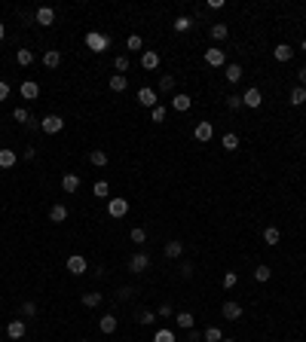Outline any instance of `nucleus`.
<instances>
[{
  "instance_id": "nucleus-1",
  "label": "nucleus",
  "mask_w": 306,
  "mask_h": 342,
  "mask_svg": "<svg viewBox=\"0 0 306 342\" xmlns=\"http://www.w3.org/2000/svg\"><path fill=\"white\" fill-rule=\"evenodd\" d=\"M86 46L92 52H107L110 49V37H107V34H101V31H89L86 34Z\"/></svg>"
},
{
  "instance_id": "nucleus-2",
  "label": "nucleus",
  "mask_w": 306,
  "mask_h": 342,
  "mask_svg": "<svg viewBox=\"0 0 306 342\" xmlns=\"http://www.w3.org/2000/svg\"><path fill=\"white\" fill-rule=\"evenodd\" d=\"M61 129H64V119L55 116V113H52V116H43V119H40V132H46V134H59Z\"/></svg>"
},
{
  "instance_id": "nucleus-3",
  "label": "nucleus",
  "mask_w": 306,
  "mask_h": 342,
  "mask_svg": "<svg viewBox=\"0 0 306 342\" xmlns=\"http://www.w3.org/2000/svg\"><path fill=\"white\" fill-rule=\"evenodd\" d=\"M107 214H110V217H126V214H129V202L126 199H110L107 202Z\"/></svg>"
},
{
  "instance_id": "nucleus-4",
  "label": "nucleus",
  "mask_w": 306,
  "mask_h": 342,
  "mask_svg": "<svg viewBox=\"0 0 306 342\" xmlns=\"http://www.w3.org/2000/svg\"><path fill=\"white\" fill-rule=\"evenodd\" d=\"M89 269V263H86V257H80V254H74V257H67V272L71 275H83V272Z\"/></svg>"
},
{
  "instance_id": "nucleus-5",
  "label": "nucleus",
  "mask_w": 306,
  "mask_h": 342,
  "mask_svg": "<svg viewBox=\"0 0 306 342\" xmlns=\"http://www.w3.org/2000/svg\"><path fill=\"white\" fill-rule=\"evenodd\" d=\"M242 104L245 107H260V104H264V95H260V89H245V92H242Z\"/></svg>"
},
{
  "instance_id": "nucleus-6",
  "label": "nucleus",
  "mask_w": 306,
  "mask_h": 342,
  "mask_svg": "<svg viewBox=\"0 0 306 342\" xmlns=\"http://www.w3.org/2000/svg\"><path fill=\"white\" fill-rule=\"evenodd\" d=\"M156 101H160V98H156V92H153V89L150 86H144V89H138V104L141 107H156Z\"/></svg>"
},
{
  "instance_id": "nucleus-7",
  "label": "nucleus",
  "mask_w": 306,
  "mask_h": 342,
  "mask_svg": "<svg viewBox=\"0 0 306 342\" xmlns=\"http://www.w3.org/2000/svg\"><path fill=\"white\" fill-rule=\"evenodd\" d=\"M141 67H144V71H156V67H160V52L144 49L141 52Z\"/></svg>"
},
{
  "instance_id": "nucleus-8",
  "label": "nucleus",
  "mask_w": 306,
  "mask_h": 342,
  "mask_svg": "<svg viewBox=\"0 0 306 342\" xmlns=\"http://www.w3.org/2000/svg\"><path fill=\"white\" fill-rule=\"evenodd\" d=\"M221 312H224L226 321H239V318H242V305H239V303H233V300H226Z\"/></svg>"
},
{
  "instance_id": "nucleus-9",
  "label": "nucleus",
  "mask_w": 306,
  "mask_h": 342,
  "mask_svg": "<svg viewBox=\"0 0 306 342\" xmlns=\"http://www.w3.org/2000/svg\"><path fill=\"white\" fill-rule=\"evenodd\" d=\"M224 61H226L224 49H205V64H208V67H221Z\"/></svg>"
},
{
  "instance_id": "nucleus-10",
  "label": "nucleus",
  "mask_w": 306,
  "mask_h": 342,
  "mask_svg": "<svg viewBox=\"0 0 306 342\" xmlns=\"http://www.w3.org/2000/svg\"><path fill=\"white\" fill-rule=\"evenodd\" d=\"M52 21H55V9H52V6H40V9H37V25L49 28Z\"/></svg>"
},
{
  "instance_id": "nucleus-11",
  "label": "nucleus",
  "mask_w": 306,
  "mask_h": 342,
  "mask_svg": "<svg viewBox=\"0 0 306 342\" xmlns=\"http://www.w3.org/2000/svg\"><path fill=\"white\" fill-rule=\"evenodd\" d=\"M193 134H196V141H211V134H214V129H211V122H196V129H193Z\"/></svg>"
},
{
  "instance_id": "nucleus-12",
  "label": "nucleus",
  "mask_w": 306,
  "mask_h": 342,
  "mask_svg": "<svg viewBox=\"0 0 306 342\" xmlns=\"http://www.w3.org/2000/svg\"><path fill=\"white\" fill-rule=\"evenodd\" d=\"M129 269H132V272H144V269H150V257H147V254H135V257L129 260Z\"/></svg>"
},
{
  "instance_id": "nucleus-13",
  "label": "nucleus",
  "mask_w": 306,
  "mask_h": 342,
  "mask_svg": "<svg viewBox=\"0 0 306 342\" xmlns=\"http://www.w3.org/2000/svg\"><path fill=\"white\" fill-rule=\"evenodd\" d=\"M190 107H193V98H190V95H175V98H172V110L187 113Z\"/></svg>"
},
{
  "instance_id": "nucleus-14",
  "label": "nucleus",
  "mask_w": 306,
  "mask_h": 342,
  "mask_svg": "<svg viewBox=\"0 0 306 342\" xmlns=\"http://www.w3.org/2000/svg\"><path fill=\"white\" fill-rule=\"evenodd\" d=\"M273 55H276V61L285 64V61H291V58H294V49L288 46V43H279V46L273 49Z\"/></svg>"
},
{
  "instance_id": "nucleus-15",
  "label": "nucleus",
  "mask_w": 306,
  "mask_h": 342,
  "mask_svg": "<svg viewBox=\"0 0 306 342\" xmlns=\"http://www.w3.org/2000/svg\"><path fill=\"white\" fill-rule=\"evenodd\" d=\"M40 95V86L34 83V79H25V83H21V98H28V101H34Z\"/></svg>"
},
{
  "instance_id": "nucleus-16",
  "label": "nucleus",
  "mask_w": 306,
  "mask_h": 342,
  "mask_svg": "<svg viewBox=\"0 0 306 342\" xmlns=\"http://www.w3.org/2000/svg\"><path fill=\"white\" fill-rule=\"evenodd\" d=\"M43 64L55 71V67L61 64V52H59V49H46V52H43Z\"/></svg>"
},
{
  "instance_id": "nucleus-17",
  "label": "nucleus",
  "mask_w": 306,
  "mask_h": 342,
  "mask_svg": "<svg viewBox=\"0 0 306 342\" xmlns=\"http://www.w3.org/2000/svg\"><path fill=\"white\" fill-rule=\"evenodd\" d=\"M61 190L64 192H77L80 190V174H64L61 177Z\"/></svg>"
},
{
  "instance_id": "nucleus-18",
  "label": "nucleus",
  "mask_w": 306,
  "mask_h": 342,
  "mask_svg": "<svg viewBox=\"0 0 306 342\" xmlns=\"http://www.w3.org/2000/svg\"><path fill=\"white\" fill-rule=\"evenodd\" d=\"M49 220H52V223H64V220H67V208L55 202L52 208H49Z\"/></svg>"
},
{
  "instance_id": "nucleus-19",
  "label": "nucleus",
  "mask_w": 306,
  "mask_h": 342,
  "mask_svg": "<svg viewBox=\"0 0 306 342\" xmlns=\"http://www.w3.org/2000/svg\"><path fill=\"white\" fill-rule=\"evenodd\" d=\"M6 336L9 339H21L25 336V321H9L6 324Z\"/></svg>"
},
{
  "instance_id": "nucleus-20",
  "label": "nucleus",
  "mask_w": 306,
  "mask_h": 342,
  "mask_svg": "<svg viewBox=\"0 0 306 342\" xmlns=\"http://www.w3.org/2000/svg\"><path fill=\"white\" fill-rule=\"evenodd\" d=\"M19 162V156L9 150V147H3V150H0V168H13Z\"/></svg>"
},
{
  "instance_id": "nucleus-21",
  "label": "nucleus",
  "mask_w": 306,
  "mask_h": 342,
  "mask_svg": "<svg viewBox=\"0 0 306 342\" xmlns=\"http://www.w3.org/2000/svg\"><path fill=\"white\" fill-rule=\"evenodd\" d=\"M288 101H291L294 107L306 104V89H303V86H294V89H291V95H288Z\"/></svg>"
},
{
  "instance_id": "nucleus-22",
  "label": "nucleus",
  "mask_w": 306,
  "mask_h": 342,
  "mask_svg": "<svg viewBox=\"0 0 306 342\" xmlns=\"http://www.w3.org/2000/svg\"><path fill=\"white\" fill-rule=\"evenodd\" d=\"M221 144L226 147V153H233V150H239V134H236V132H226Z\"/></svg>"
},
{
  "instance_id": "nucleus-23",
  "label": "nucleus",
  "mask_w": 306,
  "mask_h": 342,
  "mask_svg": "<svg viewBox=\"0 0 306 342\" xmlns=\"http://www.w3.org/2000/svg\"><path fill=\"white\" fill-rule=\"evenodd\" d=\"M211 37L214 40H226V37H230V28H226L224 21H214V25H211Z\"/></svg>"
},
{
  "instance_id": "nucleus-24",
  "label": "nucleus",
  "mask_w": 306,
  "mask_h": 342,
  "mask_svg": "<svg viewBox=\"0 0 306 342\" xmlns=\"http://www.w3.org/2000/svg\"><path fill=\"white\" fill-rule=\"evenodd\" d=\"M98 330H101V333H113V330H117V318H113V315H104V318L98 321Z\"/></svg>"
},
{
  "instance_id": "nucleus-25",
  "label": "nucleus",
  "mask_w": 306,
  "mask_h": 342,
  "mask_svg": "<svg viewBox=\"0 0 306 342\" xmlns=\"http://www.w3.org/2000/svg\"><path fill=\"white\" fill-rule=\"evenodd\" d=\"M89 162H92L95 168H104L107 165V153L104 150H92V153H89Z\"/></svg>"
},
{
  "instance_id": "nucleus-26",
  "label": "nucleus",
  "mask_w": 306,
  "mask_h": 342,
  "mask_svg": "<svg viewBox=\"0 0 306 342\" xmlns=\"http://www.w3.org/2000/svg\"><path fill=\"white\" fill-rule=\"evenodd\" d=\"M181 254H184V245H181V242H168L165 245V257L168 260H178Z\"/></svg>"
},
{
  "instance_id": "nucleus-27",
  "label": "nucleus",
  "mask_w": 306,
  "mask_h": 342,
  "mask_svg": "<svg viewBox=\"0 0 306 342\" xmlns=\"http://www.w3.org/2000/svg\"><path fill=\"white\" fill-rule=\"evenodd\" d=\"M126 86H129L126 74H113V76H110V89H113V92H122V89H126Z\"/></svg>"
},
{
  "instance_id": "nucleus-28",
  "label": "nucleus",
  "mask_w": 306,
  "mask_h": 342,
  "mask_svg": "<svg viewBox=\"0 0 306 342\" xmlns=\"http://www.w3.org/2000/svg\"><path fill=\"white\" fill-rule=\"evenodd\" d=\"M16 61H19L21 67L34 64V49H19V52H16Z\"/></svg>"
},
{
  "instance_id": "nucleus-29",
  "label": "nucleus",
  "mask_w": 306,
  "mask_h": 342,
  "mask_svg": "<svg viewBox=\"0 0 306 342\" xmlns=\"http://www.w3.org/2000/svg\"><path fill=\"white\" fill-rule=\"evenodd\" d=\"M98 303H101V293H98V290H89V293H83V305H86V309H95Z\"/></svg>"
},
{
  "instance_id": "nucleus-30",
  "label": "nucleus",
  "mask_w": 306,
  "mask_h": 342,
  "mask_svg": "<svg viewBox=\"0 0 306 342\" xmlns=\"http://www.w3.org/2000/svg\"><path fill=\"white\" fill-rule=\"evenodd\" d=\"M226 79H230V83H239L242 79V64H226Z\"/></svg>"
},
{
  "instance_id": "nucleus-31",
  "label": "nucleus",
  "mask_w": 306,
  "mask_h": 342,
  "mask_svg": "<svg viewBox=\"0 0 306 342\" xmlns=\"http://www.w3.org/2000/svg\"><path fill=\"white\" fill-rule=\"evenodd\" d=\"M178 327L181 330H193V315H190V312H178Z\"/></svg>"
},
{
  "instance_id": "nucleus-32",
  "label": "nucleus",
  "mask_w": 306,
  "mask_h": 342,
  "mask_svg": "<svg viewBox=\"0 0 306 342\" xmlns=\"http://www.w3.org/2000/svg\"><path fill=\"white\" fill-rule=\"evenodd\" d=\"M190 28H193V19H190V16H178V19H175V31L184 34V31H190Z\"/></svg>"
},
{
  "instance_id": "nucleus-33",
  "label": "nucleus",
  "mask_w": 306,
  "mask_h": 342,
  "mask_svg": "<svg viewBox=\"0 0 306 342\" xmlns=\"http://www.w3.org/2000/svg\"><path fill=\"white\" fill-rule=\"evenodd\" d=\"M279 238H282V235H279L276 226H266V229H264V242H266V245H279Z\"/></svg>"
},
{
  "instance_id": "nucleus-34",
  "label": "nucleus",
  "mask_w": 306,
  "mask_h": 342,
  "mask_svg": "<svg viewBox=\"0 0 306 342\" xmlns=\"http://www.w3.org/2000/svg\"><path fill=\"white\" fill-rule=\"evenodd\" d=\"M221 339H224V333H221L218 327H208L205 333H202V342H221Z\"/></svg>"
},
{
  "instance_id": "nucleus-35",
  "label": "nucleus",
  "mask_w": 306,
  "mask_h": 342,
  "mask_svg": "<svg viewBox=\"0 0 306 342\" xmlns=\"http://www.w3.org/2000/svg\"><path fill=\"white\" fill-rule=\"evenodd\" d=\"M141 46H144V40L138 37V34H132V37L126 40V49H129V52H141Z\"/></svg>"
},
{
  "instance_id": "nucleus-36",
  "label": "nucleus",
  "mask_w": 306,
  "mask_h": 342,
  "mask_svg": "<svg viewBox=\"0 0 306 342\" xmlns=\"http://www.w3.org/2000/svg\"><path fill=\"white\" fill-rule=\"evenodd\" d=\"M92 192H95L98 199H107V196H110V187H107V180H98V184L92 187Z\"/></svg>"
},
{
  "instance_id": "nucleus-37",
  "label": "nucleus",
  "mask_w": 306,
  "mask_h": 342,
  "mask_svg": "<svg viewBox=\"0 0 306 342\" xmlns=\"http://www.w3.org/2000/svg\"><path fill=\"white\" fill-rule=\"evenodd\" d=\"M254 278L257 281H269V278H273V269H269V266H257L254 269Z\"/></svg>"
},
{
  "instance_id": "nucleus-38",
  "label": "nucleus",
  "mask_w": 306,
  "mask_h": 342,
  "mask_svg": "<svg viewBox=\"0 0 306 342\" xmlns=\"http://www.w3.org/2000/svg\"><path fill=\"white\" fill-rule=\"evenodd\" d=\"M113 67H117L120 74H126L129 71V55H117V58H113Z\"/></svg>"
},
{
  "instance_id": "nucleus-39",
  "label": "nucleus",
  "mask_w": 306,
  "mask_h": 342,
  "mask_svg": "<svg viewBox=\"0 0 306 342\" xmlns=\"http://www.w3.org/2000/svg\"><path fill=\"white\" fill-rule=\"evenodd\" d=\"M172 89H175V76L165 74V76L160 79V92H172Z\"/></svg>"
},
{
  "instance_id": "nucleus-40",
  "label": "nucleus",
  "mask_w": 306,
  "mask_h": 342,
  "mask_svg": "<svg viewBox=\"0 0 306 342\" xmlns=\"http://www.w3.org/2000/svg\"><path fill=\"white\" fill-rule=\"evenodd\" d=\"M153 342H175V333H172V330H156Z\"/></svg>"
},
{
  "instance_id": "nucleus-41",
  "label": "nucleus",
  "mask_w": 306,
  "mask_h": 342,
  "mask_svg": "<svg viewBox=\"0 0 306 342\" xmlns=\"http://www.w3.org/2000/svg\"><path fill=\"white\" fill-rule=\"evenodd\" d=\"M129 238H132V242H135V245H144V238H147V232L141 229V226H135V229L129 232Z\"/></svg>"
},
{
  "instance_id": "nucleus-42",
  "label": "nucleus",
  "mask_w": 306,
  "mask_h": 342,
  "mask_svg": "<svg viewBox=\"0 0 306 342\" xmlns=\"http://www.w3.org/2000/svg\"><path fill=\"white\" fill-rule=\"evenodd\" d=\"M156 318H160V315H156V312H141V315H138V324H144V327H150V324L156 321Z\"/></svg>"
},
{
  "instance_id": "nucleus-43",
  "label": "nucleus",
  "mask_w": 306,
  "mask_h": 342,
  "mask_svg": "<svg viewBox=\"0 0 306 342\" xmlns=\"http://www.w3.org/2000/svg\"><path fill=\"white\" fill-rule=\"evenodd\" d=\"M13 119H16V122H31V113H28L25 107H16V110H13Z\"/></svg>"
},
{
  "instance_id": "nucleus-44",
  "label": "nucleus",
  "mask_w": 306,
  "mask_h": 342,
  "mask_svg": "<svg viewBox=\"0 0 306 342\" xmlns=\"http://www.w3.org/2000/svg\"><path fill=\"white\" fill-rule=\"evenodd\" d=\"M226 107H230V110H239V107H242V95H226Z\"/></svg>"
},
{
  "instance_id": "nucleus-45",
  "label": "nucleus",
  "mask_w": 306,
  "mask_h": 342,
  "mask_svg": "<svg viewBox=\"0 0 306 342\" xmlns=\"http://www.w3.org/2000/svg\"><path fill=\"white\" fill-rule=\"evenodd\" d=\"M236 281H239V278H236V272H226V275H224V290H233Z\"/></svg>"
},
{
  "instance_id": "nucleus-46",
  "label": "nucleus",
  "mask_w": 306,
  "mask_h": 342,
  "mask_svg": "<svg viewBox=\"0 0 306 342\" xmlns=\"http://www.w3.org/2000/svg\"><path fill=\"white\" fill-rule=\"evenodd\" d=\"M153 122H165V107H163V104L153 107Z\"/></svg>"
},
{
  "instance_id": "nucleus-47",
  "label": "nucleus",
  "mask_w": 306,
  "mask_h": 342,
  "mask_svg": "<svg viewBox=\"0 0 306 342\" xmlns=\"http://www.w3.org/2000/svg\"><path fill=\"white\" fill-rule=\"evenodd\" d=\"M156 315H160V318H172V315H175V309H172L168 303H163L160 309H156Z\"/></svg>"
},
{
  "instance_id": "nucleus-48",
  "label": "nucleus",
  "mask_w": 306,
  "mask_h": 342,
  "mask_svg": "<svg viewBox=\"0 0 306 342\" xmlns=\"http://www.w3.org/2000/svg\"><path fill=\"white\" fill-rule=\"evenodd\" d=\"M21 315L34 318V315H37V305H34V303H21Z\"/></svg>"
},
{
  "instance_id": "nucleus-49",
  "label": "nucleus",
  "mask_w": 306,
  "mask_h": 342,
  "mask_svg": "<svg viewBox=\"0 0 306 342\" xmlns=\"http://www.w3.org/2000/svg\"><path fill=\"white\" fill-rule=\"evenodd\" d=\"M193 269H196L193 263H184V266H181V275H184V278H190V275H193Z\"/></svg>"
},
{
  "instance_id": "nucleus-50",
  "label": "nucleus",
  "mask_w": 306,
  "mask_h": 342,
  "mask_svg": "<svg viewBox=\"0 0 306 342\" xmlns=\"http://www.w3.org/2000/svg\"><path fill=\"white\" fill-rule=\"evenodd\" d=\"M6 98H9V83L0 79V101H6Z\"/></svg>"
},
{
  "instance_id": "nucleus-51",
  "label": "nucleus",
  "mask_w": 306,
  "mask_h": 342,
  "mask_svg": "<svg viewBox=\"0 0 306 342\" xmlns=\"http://www.w3.org/2000/svg\"><path fill=\"white\" fill-rule=\"evenodd\" d=\"M187 342H202V333H199V330H190V333H187Z\"/></svg>"
},
{
  "instance_id": "nucleus-52",
  "label": "nucleus",
  "mask_w": 306,
  "mask_h": 342,
  "mask_svg": "<svg viewBox=\"0 0 306 342\" xmlns=\"http://www.w3.org/2000/svg\"><path fill=\"white\" fill-rule=\"evenodd\" d=\"M34 156H37V150H34V147H25V153H21V159H28V162H31Z\"/></svg>"
},
{
  "instance_id": "nucleus-53",
  "label": "nucleus",
  "mask_w": 306,
  "mask_h": 342,
  "mask_svg": "<svg viewBox=\"0 0 306 342\" xmlns=\"http://www.w3.org/2000/svg\"><path fill=\"white\" fill-rule=\"evenodd\" d=\"M132 293H135V290H132V287H122V290H120V293H117V296H120V300H129V296H132Z\"/></svg>"
},
{
  "instance_id": "nucleus-54",
  "label": "nucleus",
  "mask_w": 306,
  "mask_h": 342,
  "mask_svg": "<svg viewBox=\"0 0 306 342\" xmlns=\"http://www.w3.org/2000/svg\"><path fill=\"white\" fill-rule=\"evenodd\" d=\"M300 86L306 89V67H300Z\"/></svg>"
},
{
  "instance_id": "nucleus-55",
  "label": "nucleus",
  "mask_w": 306,
  "mask_h": 342,
  "mask_svg": "<svg viewBox=\"0 0 306 342\" xmlns=\"http://www.w3.org/2000/svg\"><path fill=\"white\" fill-rule=\"evenodd\" d=\"M6 37V25H3V21H0V40H3Z\"/></svg>"
},
{
  "instance_id": "nucleus-56",
  "label": "nucleus",
  "mask_w": 306,
  "mask_h": 342,
  "mask_svg": "<svg viewBox=\"0 0 306 342\" xmlns=\"http://www.w3.org/2000/svg\"><path fill=\"white\" fill-rule=\"evenodd\" d=\"M221 342H236V339H221Z\"/></svg>"
},
{
  "instance_id": "nucleus-57",
  "label": "nucleus",
  "mask_w": 306,
  "mask_h": 342,
  "mask_svg": "<svg viewBox=\"0 0 306 342\" xmlns=\"http://www.w3.org/2000/svg\"><path fill=\"white\" fill-rule=\"evenodd\" d=\"M300 49H303V52H306V43H303V46H300Z\"/></svg>"
},
{
  "instance_id": "nucleus-58",
  "label": "nucleus",
  "mask_w": 306,
  "mask_h": 342,
  "mask_svg": "<svg viewBox=\"0 0 306 342\" xmlns=\"http://www.w3.org/2000/svg\"><path fill=\"white\" fill-rule=\"evenodd\" d=\"M80 342H89V339H80Z\"/></svg>"
}]
</instances>
